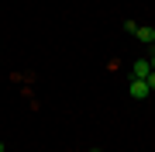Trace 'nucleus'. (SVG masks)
<instances>
[{
    "instance_id": "nucleus-7",
    "label": "nucleus",
    "mask_w": 155,
    "mask_h": 152,
    "mask_svg": "<svg viewBox=\"0 0 155 152\" xmlns=\"http://www.w3.org/2000/svg\"><path fill=\"white\" fill-rule=\"evenodd\" d=\"M152 49H155V42H152Z\"/></svg>"
},
{
    "instance_id": "nucleus-5",
    "label": "nucleus",
    "mask_w": 155,
    "mask_h": 152,
    "mask_svg": "<svg viewBox=\"0 0 155 152\" xmlns=\"http://www.w3.org/2000/svg\"><path fill=\"white\" fill-rule=\"evenodd\" d=\"M148 62H152V69H155V49H148Z\"/></svg>"
},
{
    "instance_id": "nucleus-4",
    "label": "nucleus",
    "mask_w": 155,
    "mask_h": 152,
    "mask_svg": "<svg viewBox=\"0 0 155 152\" xmlns=\"http://www.w3.org/2000/svg\"><path fill=\"white\" fill-rule=\"evenodd\" d=\"M145 83H148V90L155 93V69H152V73H148V76H145Z\"/></svg>"
},
{
    "instance_id": "nucleus-2",
    "label": "nucleus",
    "mask_w": 155,
    "mask_h": 152,
    "mask_svg": "<svg viewBox=\"0 0 155 152\" xmlns=\"http://www.w3.org/2000/svg\"><path fill=\"white\" fill-rule=\"evenodd\" d=\"M127 93H131L134 100H145V97H148L152 90H148V83H145V79H131V86H127Z\"/></svg>"
},
{
    "instance_id": "nucleus-6",
    "label": "nucleus",
    "mask_w": 155,
    "mask_h": 152,
    "mask_svg": "<svg viewBox=\"0 0 155 152\" xmlns=\"http://www.w3.org/2000/svg\"><path fill=\"white\" fill-rule=\"evenodd\" d=\"M0 152H4V142H0Z\"/></svg>"
},
{
    "instance_id": "nucleus-3",
    "label": "nucleus",
    "mask_w": 155,
    "mask_h": 152,
    "mask_svg": "<svg viewBox=\"0 0 155 152\" xmlns=\"http://www.w3.org/2000/svg\"><path fill=\"white\" fill-rule=\"evenodd\" d=\"M134 38H138L141 45H148V49H152V42H155V28H152V24H138V31H134Z\"/></svg>"
},
{
    "instance_id": "nucleus-1",
    "label": "nucleus",
    "mask_w": 155,
    "mask_h": 152,
    "mask_svg": "<svg viewBox=\"0 0 155 152\" xmlns=\"http://www.w3.org/2000/svg\"><path fill=\"white\" fill-rule=\"evenodd\" d=\"M148 73H152V62H148V56L134 59V66H131V79H145Z\"/></svg>"
}]
</instances>
